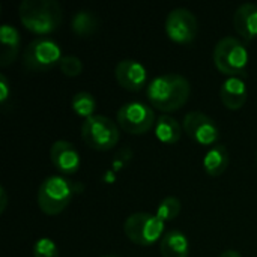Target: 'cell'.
<instances>
[{"label": "cell", "instance_id": "cell-1", "mask_svg": "<svg viewBox=\"0 0 257 257\" xmlns=\"http://www.w3.org/2000/svg\"><path fill=\"white\" fill-rule=\"evenodd\" d=\"M190 81L184 75L175 72H167L154 78L146 89L151 104L164 113H172L184 107L190 98Z\"/></svg>", "mask_w": 257, "mask_h": 257}, {"label": "cell", "instance_id": "cell-2", "mask_svg": "<svg viewBox=\"0 0 257 257\" xmlns=\"http://www.w3.org/2000/svg\"><path fill=\"white\" fill-rule=\"evenodd\" d=\"M62 6L56 0H23L18 6L21 24L35 35H48L62 23Z\"/></svg>", "mask_w": 257, "mask_h": 257}, {"label": "cell", "instance_id": "cell-3", "mask_svg": "<svg viewBox=\"0 0 257 257\" xmlns=\"http://www.w3.org/2000/svg\"><path fill=\"white\" fill-rule=\"evenodd\" d=\"M212 57L214 65L221 74L239 77L248 63V50L238 38L224 36L215 44Z\"/></svg>", "mask_w": 257, "mask_h": 257}, {"label": "cell", "instance_id": "cell-4", "mask_svg": "<svg viewBox=\"0 0 257 257\" xmlns=\"http://www.w3.org/2000/svg\"><path fill=\"white\" fill-rule=\"evenodd\" d=\"M83 142L95 151H108L114 148L120 139L119 126L102 114H93L84 119L81 125Z\"/></svg>", "mask_w": 257, "mask_h": 257}, {"label": "cell", "instance_id": "cell-5", "mask_svg": "<svg viewBox=\"0 0 257 257\" xmlns=\"http://www.w3.org/2000/svg\"><path fill=\"white\" fill-rule=\"evenodd\" d=\"M72 187L62 176H50L42 181L38 190V205L47 215H57L72 200Z\"/></svg>", "mask_w": 257, "mask_h": 257}, {"label": "cell", "instance_id": "cell-6", "mask_svg": "<svg viewBox=\"0 0 257 257\" xmlns=\"http://www.w3.org/2000/svg\"><path fill=\"white\" fill-rule=\"evenodd\" d=\"M123 232L131 242L148 247L163 239L161 236H164V223L154 214L136 212L126 218Z\"/></svg>", "mask_w": 257, "mask_h": 257}, {"label": "cell", "instance_id": "cell-7", "mask_svg": "<svg viewBox=\"0 0 257 257\" xmlns=\"http://www.w3.org/2000/svg\"><path fill=\"white\" fill-rule=\"evenodd\" d=\"M60 45L50 38H36L26 48L23 56V65L33 72L48 71L62 60Z\"/></svg>", "mask_w": 257, "mask_h": 257}, {"label": "cell", "instance_id": "cell-8", "mask_svg": "<svg viewBox=\"0 0 257 257\" xmlns=\"http://www.w3.org/2000/svg\"><path fill=\"white\" fill-rule=\"evenodd\" d=\"M116 120L123 131L134 136L146 134L157 123L154 108L140 101L123 104L116 113Z\"/></svg>", "mask_w": 257, "mask_h": 257}, {"label": "cell", "instance_id": "cell-9", "mask_svg": "<svg viewBox=\"0 0 257 257\" xmlns=\"http://www.w3.org/2000/svg\"><path fill=\"white\" fill-rule=\"evenodd\" d=\"M164 29L167 36L178 44H190L196 39L199 24L196 15L187 8H175L166 17Z\"/></svg>", "mask_w": 257, "mask_h": 257}, {"label": "cell", "instance_id": "cell-10", "mask_svg": "<svg viewBox=\"0 0 257 257\" xmlns=\"http://www.w3.org/2000/svg\"><path fill=\"white\" fill-rule=\"evenodd\" d=\"M182 128L187 136L200 146H214L218 140V126L212 117L202 111H190L185 114Z\"/></svg>", "mask_w": 257, "mask_h": 257}, {"label": "cell", "instance_id": "cell-11", "mask_svg": "<svg viewBox=\"0 0 257 257\" xmlns=\"http://www.w3.org/2000/svg\"><path fill=\"white\" fill-rule=\"evenodd\" d=\"M114 75L117 83L131 92L142 90L146 84L148 80V72L146 68L134 59H123L116 65Z\"/></svg>", "mask_w": 257, "mask_h": 257}, {"label": "cell", "instance_id": "cell-12", "mask_svg": "<svg viewBox=\"0 0 257 257\" xmlns=\"http://www.w3.org/2000/svg\"><path fill=\"white\" fill-rule=\"evenodd\" d=\"M50 160L63 175H74L80 169V155L75 146L66 140H57L50 148Z\"/></svg>", "mask_w": 257, "mask_h": 257}, {"label": "cell", "instance_id": "cell-13", "mask_svg": "<svg viewBox=\"0 0 257 257\" xmlns=\"http://www.w3.org/2000/svg\"><path fill=\"white\" fill-rule=\"evenodd\" d=\"M247 95H248V90L241 77H229L227 80H224L220 89L221 102L224 104V107L233 111L239 110L245 104Z\"/></svg>", "mask_w": 257, "mask_h": 257}, {"label": "cell", "instance_id": "cell-14", "mask_svg": "<svg viewBox=\"0 0 257 257\" xmlns=\"http://www.w3.org/2000/svg\"><path fill=\"white\" fill-rule=\"evenodd\" d=\"M233 24L236 32L244 39L257 38V5L256 3H244L241 5L233 15Z\"/></svg>", "mask_w": 257, "mask_h": 257}, {"label": "cell", "instance_id": "cell-15", "mask_svg": "<svg viewBox=\"0 0 257 257\" xmlns=\"http://www.w3.org/2000/svg\"><path fill=\"white\" fill-rule=\"evenodd\" d=\"M0 44H2V53H0V65L8 66L11 65L20 51L21 38L18 30L11 24H3L0 27Z\"/></svg>", "mask_w": 257, "mask_h": 257}, {"label": "cell", "instance_id": "cell-16", "mask_svg": "<svg viewBox=\"0 0 257 257\" xmlns=\"http://www.w3.org/2000/svg\"><path fill=\"white\" fill-rule=\"evenodd\" d=\"M230 163L229 151L224 145H214L208 149L203 158V169L209 176H220L226 172Z\"/></svg>", "mask_w": 257, "mask_h": 257}, {"label": "cell", "instance_id": "cell-17", "mask_svg": "<svg viewBox=\"0 0 257 257\" xmlns=\"http://www.w3.org/2000/svg\"><path fill=\"white\" fill-rule=\"evenodd\" d=\"M160 250L163 257H188L190 242L181 230H169L161 239Z\"/></svg>", "mask_w": 257, "mask_h": 257}, {"label": "cell", "instance_id": "cell-18", "mask_svg": "<svg viewBox=\"0 0 257 257\" xmlns=\"http://www.w3.org/2000/svg\"><path fill=\"white\" fill-rule=\"evenodd\" d=\"M182 130H181V123L169 116V114H161L157 119L155 123V136L161 143L166 145H175L179 139H181Z\"/></svg>", "mask_w": 257, "mask_h": 257}, {"label": "cell", "instance_id": "cell-19", "mask_svg": "<svg viewBox=\"0 0 257 257\" xmlns=\"http://www.w3.org/2000/svg\"><path fill=\"white\" fill-rule=\"evenodd\" d=\"M98 17L90 11H78L74 14L71 29L78 36H89L98 29Z\"/></svg>", "mask_w": 257, "mask_h": 257}, {"label": "cell", "instance_id": "cell-20", "mask_svg": "<svg viewBox=\"0 0 257 257\" xmlns=\"http://www.w3.org/2000/svg\"><path fill=\"white\" fill-rule=\"evenodd\" d=\"M71 107H72V110H74L78 116L87 119V117H90V116L95 114V110H96V99H95V96H93L92 93H89V92H78V93H75V95L72 96Z\"/></svg>", "mask_w": 257, "mask_h": 257}, {"label": "cell", "instance_id": "cell-21", "mask_svg": "<svg viewBox=\"0 0 257 257\" xmlns=\"http://www.w3.org/2000/svg\"><path fill=\"white\" fill-rule=\"evenodd\" d=\"M182 211V203L178 197H173V196H169L166 199L161 200V203L158 205L157 208V217L163 221V223H167V221H173Z\"/></svg>", "mask_w": 257, "mask_h": 257}, {"label": "cell", "instance_id": "cell-22", "mask_svg": "<svg viewBox=\"0 0 257 257\" xmlns=\"http://www.w3.org/2000/svg\"><path fill=\"white\" fill-rule=\"evenodd\" d=\"M60 71L66 77H78L83 72V62L77 56H63L60 60Z\"/></svg>", "mask_w": 257, "mask_h": 257}, {"label": "cell", "instance_id": "cell-23", "mask_svg": "<svg viewBox=\"0 0 257 257\" xmlns=\"http://www.w3.org/2000/svg\"><path fill=\"white\" fill-rule=\"evenodd\" d=\"M33 257H60L57 245L48 239L41 238L33 244Z\"/></svg>", "mask_w": 257, "mask_h": 257}, {"label": "cell", "instance_id": "cell-24", "mask_svg": "<svg viewBox=\"0 0 257 257\" xmlns=\"http://www.w3.org/2000/svg\"><path fill=\"white\" fill-rule=\"evenodd\" d=\"M9 95H11V86H9V81H8V78L2 74V75H0V102H2V104H5V102L8 101Z\"/></svg>", "mask_w": 257, "mask_h": 257}, {"label": "cell", "instance_id": "cell-25", "mask_svg": "<svg viewBox=\"0 0 257 257\" xmlns=\"http://www.w3.org/2000/svg\"><path fill=\"white\" fill-rule=\"evenodd\" d=\"M6 206H8V194H6V190L2 187L0 188V212L2 214L5 212Z\"/></svg>", "mask_w": 257, "mask_h": 257}, {"label": "cell", "instance_id": "cell-26", "mask_svg": "<svg viewBox=\"0 0 257 257\" xmlns=\"http://www.w3.org/2000/svg\"><path fill=\"white\" fill-rule=\"evenodd\" d=\"M220 257H242L241 256V253H238L236 250H226V251H223Z\"/></svg>", "mask_w": 257, "mask_h": 257}, {"label": "cell", "instance_id": "cell-27", "mask_svg": "<svg viewBox=\"0 0 257 257\" xmlns=\"http://www.w3.org/2000/svg\"><path fill=\"white\" fill-rule=\"evenodd\" d=\"M101 257H117V256H111V254H107V256H101Z\"/></svg>", "mask_w": 257, "mask_h": 257}, {"label": "cell", "instance_id": "cell-28", "mask_svg": "<svg viewBox=\"0 0 257 257\" xmlns=\"http://www.w3.org/2000/svg\"><path fill=\"white\" fill-rule=\"evenodd\" d=\"M256 157H257V154H256Z\"/></svg>", "mask_w": 257, "mask_h": 257}]
</instances>
